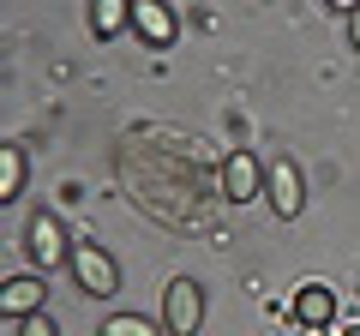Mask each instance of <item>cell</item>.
Listing matches in <instances>:
<instances>
[{"label":"cell","instance_id":"30bf717a","mask_svg":"<svg viewBox=\"0 0 360 336\" xmlns=\"http://www.w3.org/2000/svg\"><path fill=\"white\" fill-rule=\"evenodd\" d=\"M25 193V150H18V144H6V150H0V205H6V198H18Z\"/></svg>","mask_w":360,"mask_h":336},{"label":"cell","instance_id":"8992f818","mask_svg":"<svg viewBox=\"0 0 360 336\" xmlns=\"http://www.w3.org/2000/svg\"><path fill=\"white\" fill-rule=\"evenodd\" d=\"M42 300H49V283L42 276H6V288H0V312L6 318H37Z\"/></svg>","mask_w":360,"mask_h":336},{"label":"cell","instance_id":"277c9868","mask_svg":"<svg viewBox=\"0 0 360 336\" xmlns=\"http://www.w3.org/2000/svg\"><path fill=\"white\" fill-rule=\"evenodd\" d=\"M198 324H205V288L193 276H174L162 288V330L168 336H198Z\"/></svg>","mask_w":360,"mask_h":336},{"label":"cell","instance_id":"9a60e30c","mask_svg":"<svg viewBox=\"0 0 360 336\" xmlns=\"http://www.w3.org/2000/svg\"><path fill=\"white\" fill-rule=\"evenodd\" d=\"M342 336H360V324H354V330H342Z\"/></svg>","mask_w":360,"mask_h":336},{"label":"cell","instance_id":"3957f363","mask_svg":"<svg viewBox=\"0 0 360 336\" xmlns=\"http://www.w3.org/2000/svg\"><path fill=\"white\" fill-rule=\"evenodd\" d=\"M264 205L276 210V222H295L307 210V186H300V168L288 156H264Z\"/></svg>","mask_w":360,"mask_h":336},{"label":"cell","instance_id":"4fadbf2b","mask_svg":"<svg viewBox=\"0 0 360 336\" xmlns=\"http://www.w3.org/2000/svg\"><path fill=\"white\" fill-rule=\"evenodd\" d=\"M348 42L360 49V13H348Z\"/></svg>","mask_w":360,"mask_h":336},{"label":"cell","instance_id":"52a82bcc","mask_svg":"<svg viewBox=\"0 0 360 336\" xmlns=\"http://www.w3.org/2000/svg\"><path fill=\"white\" fill-rule=\"evenodd\" d=\"M132 30H139L150 49H168V42L180 37V25H174V13H168L162 0H132Z\"/></svg>","mask_w":360,"mask_h":336},{"label":"cell","instance_id":"5bb4252c","mask_svg":"<svg viewBox=\"0 0 360 336\" xmlns=\"http://www.w3.org/2000/svg\"><path fill=\"white\" fill-rule=\"evenodd\" d=\"M330 6L336 13H360V0H330Z\"/></svg>","mask_w":360,"mask_h":336},{"label":"cell","instance_id":"7a4b0ae2","mask_svg":"<svg viewBox=\"0 0 360 336\" xmlns=\"http://www.w3.org/2000/svg\"><path fill=\"white\" fill-rule=\"evenodd\" d=\"M72 283L84 288V300H108V295H120V264L108 259L103 246H90V240H78L72 246Z\"/></svg>","mask_w":360,"mask_h":336},{"label":"cell","instance_id":"ba28073f","mask_svg":"<svg viewBox=\"0 0 360 336\" xmlns=\"http://www.w3.org/2000/svg\"><path fill=\"white\" fill-rule=\"evenodd\" d=\"M330 318H336V288H330V283H307V288H295V324L324 330Z\"/></svg>","mask_w":360,"mask_h":336},{"label":"cell","instance_id":"9c48e42d","mask_svg":"<svg viewBox=\"0 0 360 336\" xmlns=\"http://www.w3.org/2000/svg\"><path fill=\"white\" fill-rule=\"evenodd\" d=\"M90 30L103 42H115L120 30H132V0H96L90 6Z\"/></svg>","mask_w":360,"mask_h":336},{"label":"cell","instance_id":"6da1fadb","mask_svg":"<svg viewBox=\"0 0 360 336\" xmlns=\"http://www.w3.org/2000/svg\"><path fill=\"white\" fill-rule=\"evenodd\" d=\"M72 246H78V240H66V228H60L54 210H30V222H25V252L37 259V276L72 264Z\"/></svg>","mask_w":360,"mask_h":336},{"label":"cell","instance_id":"7c38bea8","mask_svg":"<svg viewBox=\"0 0 360 336\" xmlns=\"http://www.w3.org/2000/svg\"><path fill=\"white\" fill-rule=\"evenodd\" d=\"M18 336H60V330H54L49 312H37V318H18Z\"/></svg>","mask_w":360,"mask_h":336},{"label":"cell","instance_id":"5b68a950","mask_svg":"<svg viewBox=\"0 0 360 336\" xmlns=\"http://www.w3.org/2000/svg\"><path fill=\"white\" fill-rule=\"evenodd\" d=\"M222 193H229V205L264 198V162L252 150H229V162H222Z\"/></svg>","mask_w":360,"mask_h":336},{"label":"cell","instance_id":"8fae6325","mask_svg":"<svg viewBox=\"0 0 360 336\" xmlns=\"http://www.w3.org/2000/svg\"><path fill=\"white\" fill-rule=\"evenodd\" d=\"M103 336H156V324L139 312H115V318H103Z\"/></svg>","mask_w":360,"mask_h":336}]
</instances>
